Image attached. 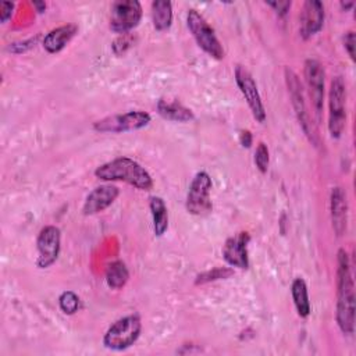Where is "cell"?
I'll use <instances>...</instances> for the list:
<instances>
[{"instance_id":"25","label":"cell","mask_w":356,"mask_h":356,"mask_svg":"<svg viewBox=\"0 0 356 356\" xmlns=\"http://www.w3.org/2000/svg\"><path fill=\"white\" fill-rule=\"evenodd\" d=\"M254 164L259 168L260 172H267L268 170V164H270V153H268V147L264 142H260L256 147L254 152Z\"/></svg>"},{"instance_id":"8","label":"cell","mask_w":356,"mask_h":356,"mask_svg":"<svg viewBox=\"0 0 356 356\" xmlns=\"http://www.w3.org/2000/svg\"><path fill=\"white\" fill-rule=\"evenodd\" d=\"M152 117L149 113L142 110L127 111L124 114H115L106 118H102L93 124V129L97 132H128L136 131L146 127L150 122Z\"/></svg>"},{"instance_id":"9","label":"cell","mask_w":356,"mask_h":356,"mask_svg":"<svg viewBox=\"0 0 356 356\" xmlns=\"http://www.w3.org/2000/svg\"><path fill=\"white\" fill-rule=\"evenodd\" d=\"M142 18V6L136 0H117L110 8V28L117 33H128L138 26Z\"/></svg>"},{"instance_id":"11","label":"cell","mask_w":356,"mask_h":356,"mask_svg":"<svg viewBox=\"0 0 356 356\" xmlns=\"http://www.w3.org/2000/svg\"><path fill=\"white\" fill-rule=\"evenodd\" d=\"M36 248H38L36 266L39 268L50 267L60 254V248H61L60 228L56 225L43 227L38 235Z\"/></svg>"},{"instance_id":"15","label":"cell","mask_w":356,"mask_h":356,"mask_svg":"<svg viewBox=\"0 0 356 356\" xmlns=\"http://www.w3.org/2000/svg\"><path fill=\"white\" fill-rule=\"evenodd\" d=\"M120 189L114 185H100L95 188L85 199V203L82 206V213L85 216L97 214L103 210H106L108 206L114 203V200L118 197Z\"/></svg>"},{"instance_id":"30","label":"cell","mask_w":356,"mask_h":356,"mask_svg":"<svg viewBox=\"0 0 356 356\" xmlns=\"http://www.w3.org/2000/svg\"><path fill=\"white\" fill-rule=\"evenodd\" d=\"M32 4L38 8V11H39V13H43V11H44V8H46V4H44L43 1H33Z\"/></svg>"},{"instance_id":"2","label":"cell","mask_w":356,"mask_h":356,"mask_svg":"<svg viewBox=\"0 0 356 356\" xmlns=\"http://www.w3.org/2000/svg\"><path fill=\"white\" fill-rule=\"evenodd\" d=\"M95 175L103 181H122L140 191H149L153 186L149 171L129 157H117L99 165Z\"/></svg>"},{"instance_id":"4","label":"cell","mask_w":356,"mask_h":356,"mask_svg":"<svg viewBox=\"0 0 356 356\" xmlns=\"http://www.w3.org/2000/svg\"><path fill=\"white\" fill-rule=\"evenodd\" d=\"M142 331V321L138 314H129L114 321L103 337V345L111 350H125L132 346Z\"/></svg>"},{"instance_id":"10","label":"cell","mask_w":356,"mask_h":356,"mask_svg":"<svg viewBox=\"0 0 356 356\" xmlns=\"http://www.w3.org/2000/svg\"><path fill=\"white\" fill-rule=\"evenodd\" d=\"M235 81H236V85L252 111L253 118L257 122H264L266 121V108H264L257 85H256L252 74L245 67L236 65Z\"/></svg>"},{"instance_id":"20","label":"cell","mask_w":356,"mask_h":356,"mask_svg":"<svg viewBox=\"0 0 356 356\" xmlns=\"http://www.w3.org/2000/svg\"><path fill=\"white\" fill-rule=\"evenodd\" d=\"M149 207H150V213H152V218H153L154 235L161 236L168 228L167 206L161 197L153 196V197H150Z\"/></svg>"},{"instance_id":"27","label":"cell","mask_w":356,"mask_h":356,"mask_svg":"<svg viewBox=\"0 0 356 356\" xmlns=\"http://www.w3.org/2000/svg\"><path fill=\"white\" fill-rule=\"evenodd\" d=\"M343 46L352 61H355V32L348 31L343 36Z\"/></svg>"},{"instance_id":"31","label":"cell","mask_w":356,"mask_h":356,"mask_svg":"<svg viewBox=\"0 0 356 356\" xmlns=\"http://www.w3.org/2000/svg\"><path fill=\"white\" fill-rule=\"evenodd\" d=\"M355 6V3L353 1H348V3H343V1H341V7L343 8V10H349L350 7H353Z\"/></svg>"},{"instance_id":"1","label":"cell","mask_w":356,"mask_h":356,"mask_svg":"<svg viewBox=\"0 0 356 356\" xmlns=\"http://www.w3.org/2000/svg\"><path fill=\"white\" fill-rule=\"evenodd\" d=\"M337 312L335 320L343 334L355 330V284L348 252L339 249L337 254Z\"/></svg>"},{"instance_id":"14","label":"cell","mask_w":356,"mask_h":356,"mask_svg":"<svg viewBox=\"0 0 356 356\" xmlns=\"http://www.w3.org/2000/svg\"><path fill=\"white\" fill-rule=\"evenodd\" d=\"M250 236L248 232H239L231 238H228L222 246L224 260L238 268H248L249 256H248V243Z\"/></svg>"},{"instance_id":"6","label":"cell","mask_w":356,"mask_h":356,"mask_svg":"<svg viewBox=\"0 0 356 356\" xmlns=\"http://www.w3.org/2000/svg\"><path fill=\"white\" fill-rule=\"evenodd\" d=\"M186 25L195 38L197 46L206 51L210 57L216 60L224 58V49L216 36L214 29L207 24V21L196 11L189 10L186 14Z\"/></svg>"},{"instance_id":"26","label":"cell","mask_w":356,"mask_h":356,"mask_svg":"<svg viewBox=\"0 0 356 356\" xmlns=\"http://www.w3.org/2000/svg\"><path fill=\"white\" fill-rule=\"evenodd\" d=\"M266 4L267 6H270L277 14H278V17H284V15H286V13L289 11V8H291V1H288V0H282V1H266Z\"/></svg>"},{"instance_id":"29","label":"cell","mask_w":356,"mask_h":356,"mask_svg":"<svg viewBox=\"0 0 356 356\" xmlns=\"http://www.w3.org/2000/svg\"><path fill=\"white\" fill-rule=\"evenodd\" d=\"M252 140H253V138H252V134H250V131H241V134H239V142H241V145L243 146V147H250V145H252Z\"/></svg>"},{"instance_id":"16","label":"cell","mask_w":356,"mask_h":356,"mask_svg":"<svg viewBox=\"0 0 356 356\" xmlns=\"http://www.w3.org/2000/svg\"><path fill=\"white\" fill-rule=\"evenodd\" d=\"M330 210H331V224L337 236H342L348 227V200L346 193L341 186L331 189L330 195Z\"/></svg>"},{"instance_id":"23","label":"cell","mask_w":356,"mask_h":356,"mask_svg":"<svg viewBox=\"0 0 356 356\" xmlns=\"http://www.w3.org/2000/svg\"><path fill=\"white\" fill-rule=\"evenodd\" d=\"M58 306L64 314H75L81 307L79 296L72 291H64L58 298Z\"/></svg>"},{"instance_id":"22","label":"cell","mask_w":356,"mask_h":356,"mask_svg":"<svg viewBox=\"0 0 356 356\" xmlns=\"http://www.w3.org/2000/svg\"><path fill=\"white\" fill-rule=\"evenodd\" d=\"M129 280V271L124 261L115 260L106 268V282L111 289H121Z\"/></svg>"},{"instance_id":"18","label":"cell","mask_w":356,"mask_h":356,"mask_svg":"<svg viewBox=\"0 0 356 356\" xmlns=\"http://www.w3.org/2000/svg\"><path fill=\"white\" fill-rule=\"evenodd\" d=\"M157 113L170 121H175V122H189L195 118L191 108L185 107L184 104H181L177 100H165V99H160L156 104Z\"/></svg>"},{"instance_id":"7","label":"cell","mask_w":356,"mask_h":356,"mask_svg":"<svg viewBox=\"0 0 356 356\" xmlns=\"http://www.w3.org/2000/svg\"><path fill=\"white\" fill-rule=\"evenodd\" d=\"M211 177L206 171H199L192 178V182L189 185L185 207L188 213L193 216H206L211 211L213 203H211Z\"/></svg>"},{"instance_id":"3","label":"cell","mask_w":356,"mask_h":356,"mask_svg":"<svg viewBox=\"0 0 356 356\" xmlns=\"http://www.w3.org/2000/svg\"><path fill=\"white\" fill-rule=\"evenodd\" d=\"M284 72H285V82H286V86H288L291 103H292V107L295 110V115H296L305 135L309 138V140L314 146H318L320 145L318 132H317V128L313 124V120H312V117L307 111L306 102H305V95H303V86L299 81V76L296 75L295 71H292L288 67L285 68Z\"/></svg>"},{"instance_id":"24","label":"cell","mask_w":356,"mask_h":356,"mask_svg":"<svg viewBox=\"0 0 356 356\" xmlns=\"http://www.w3.org/2000/svg\"><path fill=\"white\" fill-rule=\"evenodd\" d=\"M232 274H234V270L229 268V267H217V268H213V270H209V271H204V273L199 274L195 280V284L202 285V284H207V282H211V281L224 280V278L231 277Z\"/></svg>"},{"instance_id":"28","label":"cell","mask_w":356,"mask_h":356,"mask_svg":"<svg viewBox=\"0 0 356 356\" xmlns=\"http://www.w3.org/2000/svg\"><path fill=\"white\" fill-rule=\"evenodd\" d=\"M13 10H14V3H11V1H3L0 4V19H1V22H6L11 17Z\"/></svg>"},{"instance_id":"19","label":"cell","mask_w":356,"mask_h":356,"mask_svg":"<svg viewBox=\"0 0 356 356\" xmlns=\"http://www.w3.org/2000/svg\"><path fill=\"white\" fill-rule=\"evenodd\" d=\"M291 295H292V300H293L298 314L300 317L306 318L312 312V306H310V300H309L307 285L303 278L298 277L293 280V282L291 285Z\"/></svg>"},{"instance_id":"21","label":"cell","mask_w":356,"mask_h":356,"mask_svg":"<svg viewBox=\"0 0 356 356\" xmlns=\"http://www.w3.org/2000/svg\"><path fill=\"white\" fill-rule=\"evenodd\" d=\"M153 26L157 31H167L172 22V4L167 0H156L152 3Z\"/></svg>"},{"instance_id":"17","label":"cell","mask_w":356,"mask_h":356,"mask_svg":"<svg viewBox=\"0 0 356 356\" xmlns=\"http://www.w3.org/2000/svg\"><path fill=\"white\" fill-rule=\"evenodd\" d=\"M76 32H78V26L74 24H65L51 29L43 39L44 50L51 54L61 51L76 35Z\"/></svg>"},{"instance_id":"12","label":"cell","mask_w":356,"mask_h":356,"mask_svg":"<svg viewBox=\"0 0 356 356\" xmlns=\"http://www.w3.org/2000/svg\"><path fill=\"white\" fill-rule=\"evenodd\" d=\"M303 74H305V81L307 85V90L312 99L314 113L320 120L323 106H324V78H325L324 67L321 65L320 61L314 58H307L305 61Z\"/></svg>"},{"instance_id":"13","label":"cell","mask_w":356,"mask_h":356,"mask_svg":"<svg viewBox=\"0 0 356 356\" xmlns=\"http://www.w3.org/2000/svg\"><path fill=\"white\" fill-rule=\"evenodd\" d=\"M324 25V6L318 0H306L300 11V35L303 39H309Z\"/></svg>"},{"instance_id":"5","label":"cell","mask_w":356,"mask_h":356,"mask_svg":"<svg viewBox=\"0 0 356 356\" xmlns=\"http://www.w3.org/2000/svg\"><path fill=\"white\" fill-rule=\"evenodd\" d=\"M328 131L331 138L342 136L346 124V86L341 76H335L328 93Z\"/></svg>"}]
</instances>
